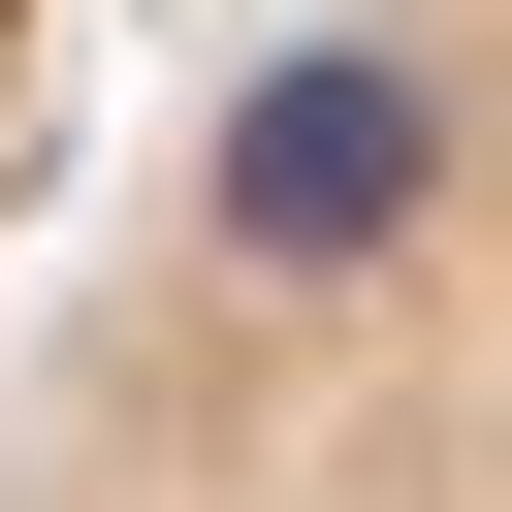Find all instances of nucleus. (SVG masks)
I'll list each match as a JSON object with an SVG mask.
<instances>
[{"instance_id":"2","label":"nucleus","mask_w":512,"mask_h":512,"mask_svg":"<svg viewBox=\"0 0 512 512\" xmlns=\"http://www.w3.org/2000/svg\"><path fill=\"white\" fill-rule=\"evenodd\" d=\"M0 128H32V0H0Z\"/></svg>"},{"instance_id":"1","label":"nucleus","mask_w":512,"mask_h":512,"mask_svg":"<svg viewBox=\"0 0 512 512\" xmlns=\"http://www.w3.org/2000/svg\"><path fill=\"white\" fill-rule=\"evenodd\" d=\"M0 512H512V0H288L32 288Z\"/></svg>"}]
</instances>
